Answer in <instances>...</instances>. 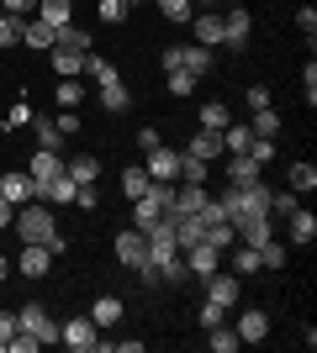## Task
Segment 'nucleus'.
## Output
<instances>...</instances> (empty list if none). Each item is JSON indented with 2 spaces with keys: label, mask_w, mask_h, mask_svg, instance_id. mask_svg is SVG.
<instances>
[{
  "label": "nucleus",
  "mask_w": 317,
  "mask_h": 353,
  "mask_svg": "<svg viewBox=\"0 0 317 353\" xmlns=\"http://www.w3.org/2000/svg\"><path fill=\"white\" fill-rule=\"evenodd\" d=\"M16 237L21 243H48L53 253H64V232L59 221H53V206H43V201H27V206H16Z\"/></svg>",
  "instance_id": "1"
},
{
  "label": "nucleus",
  "mask_w": 317,
  "mask_h": 353,
  "mask_svg": "<svg viewBox=\"0 0 317 353\" xmlns=\"http://www.w3.org/2000/svg\"><path fill=\"white\" fill-rule=\"evenodd\" d=\"M16 327H21V332H32V338L43 343V348H48V343H59V322L48 316L43 301H27V306L16 311Z\"/></svg>",
  "instance_id": "2"
},
{
  "label": "nucleus",
  "mask_w": 317,
  "mask_h": 353,
  "mask_svg": "<svg viewBox=\"0 0 317 353\" xmlns=\"http://www.w3.org/2000/svg\"><path fill=\"white\" fill-rule=\"evenodd\" d=\"M59 343L75 353H106V338H95V322L90 316H69V322L59 327Z\"/></svg>",
  "instance_id": "3"
},
{
  "label": "nucleus",
  "mask_w": 317,
  "mask_h": 353,
  "mask_svg": "<svg viewBox=\"0 0 317 353\" xmlns=\"http://www.w3.org/2000/svg\"><path fill=\"white\" fill-rule=\"evenodd\" d=\"M111 253H117V264H122V269H143V264H148V237L137 232V227H127V232H117Z\"/></svg>",
  "instance_id": "4"
},
{
  "label": "nucleus",
  "mask_w": 317,
  "mask_h": 353,
  "mask_svg": "<svg viewBox=\"0 0 317 353\" xmlns=\"http://www.w3.org/2000/svg\"><path fill=\"white\" fill-rule=\"evenodd\" d=\"M249 37H254V16H249V6H227V11H222V43L227 48H249Z\"/></svg>",
  "instance_id": "5"
},
{
  "label": "nucleus",
  "mask_w": 317,
  "mask_h": 353,
  "mask_svg": "<svg viewBox=\"0 0 317 353\" xmlns=\"http://www.w3.org/2000/svg\"><path fill=\"white\" fill-rule=\"evenodd\" d=\"M201 285H206V301H217V306H227V311H233V306L243 301V280L233 274V269H227V274L217 269V274H206Z\"/></svg>",
  "instance_id": "6"
},
{
  "label": "nucleus",
  "mask_w": 317,
  "mask_h": 353,
  "mask_svg": "<svg viewBox=\"0 0 317 353\" xmlns=\"http://www.w3.org/2000/svg\"><path fill=\"white\" fill-rule=\"evenodd\" d=\"M233 232H238V243L259 248V243H270V237H275V216H270V211H254V216H238V221H233Z\"/></svg>",
  "instance_id": "7"
},
{
  "label": "nucleus",
  "mask_w": 317,
  "mask_h": 353,
  "mask_svg": "<svg viewBox=\"0 0 317 353\" xmlns=\"http://www.w3.org/2000/svg\"><path fill=\"white\" fill-rule=\"evenodd\" d=\"M217 269H222V253L211 248V243H191V248H185V274H191V280H206Z\"/></svg>",
  "instance_id": "8"
},
{
  "label": "nucleus",
  "mask_w": 317,
  "mask_h": 353,
  "mask_svg": "<svg viewBox=\"0 0 317 353\" xmlns=\"http://www.w3.org/2000/svg\"><path fill=\"white\" fill-rule=\"evenodd\" d=\"M211 48H201V43H175V69H191L196 79H206L211 74Z\"/></svg>",
  "instance_id": "9"
},
{
  "label": "nucleus",
  "mask_w": 317,
  "mask_h": 353,
  "mask_svg": "<svg viewBox=\"0 0 317 353\" xmlns=\"http://www.w3.org/2000/svg\"><path fill=\"white\" fill-rule=\"evenodd\" d=\"M16 269H21L27 280H43L48 269H53V248H48V243H21V259H16Z\"/></svg>",
  "instance_id": "10"
},
{
  "label": "nucleus",
  "mask_w": 317,
  "mask_h": 353,
  "mask_svg": "<svg viewBox=\"0 0 317 353\" xmlns=\"http://www.w3.org/2000/svg\"><path fill=\"white\" fill-rule=\"evenodd\" d=\"M143 169H148V179H175L180 174V153H175V148H148V163H143Z\"/></svg>",
  "instance_id": "11"
},
{
  "label": "nucleus",
  "mask_w": 317,
  "mask_h": 353,
  "mask_svg": "<svg viewBox=\"0 0 317 353\" xmlns=\"http://www.w3.org/2000/svg\"><path fill=\"white\" fill-rule=\"evenodd\" d=\"M0 195H6L11 206H27L32 201V174L27 169H6V174H0Z\"/></svg>",
  "instance_id": "12"
},
{
  "label": "nucleus",
  "mask_w": 317,
  "mask_h": 353,
  "mask_svg": "<svg viewBox=\"0 0 317 353\" xmlns=\"http://www.w3.org/2000/svg\"><path fill=\"white\" fill-rule=\"evenodd\" d=\"M233 332H238V343H265V338H270V316H265L259 306H249V311L238 316V327H233Z\"/></svg>",
  "instance_id": "13"
},
{
  "label": "nucleus",
  "mask_w": 317,
  "mask_h": 353,
  "mask_svg": "<svg viewBox=\"0 0 317 353\" xmlns=\"http://www.w3.org/2000/svg\"><path fill=\"white\" fill-rule=\"evenodd\" d=\"M191 32H196L201 48H217L222 43V11H196L191 16Z\"/></svg>",
  "instance_id": "14"
},
{
  "label": "nucleus",
  "mask_w": 317,
  "mask_h": 353,
  "mask_svg": "<svg viewBox=\"0 0 317 353\" xmlns=\"http://www.w3.org/2000/svg\"><path fill=\"white\" fill-rule=\"evenodd\" d=\"M222 169H227V185H254V179H265V169H259L249 153H227Z\"/></svg>",
  "instance_id": "15"
},
{
  "label": "nucleus",
  "mask_w": 317,
  "mask_h": 353,
  "mask_svg": "<svg viewBox=\"0 0 317 353\" xmlns=\"http://www.w3.org/2000/svg\"><path fill=\"white\" fill-rule=\"evenodd\" d=\"M185 153H196V159H206V163H222V132H206V127H196V137H191V148Z\"/></svg>",
  "instance_id": "16"
},
{
  "label": "nucleus",
  "mask_w": 317,
  "mask_h": 353,
  "mask_svg": "<svg viewBox=\"0 0 317 353\" xmlns=\"http://www.w3.org/2000/svg\"><path fill=\"white\" fill-rule=\"evenodd\" d=\"M53 48H59V53H90V32L69 21V27L53 32ZM53 48H48V53H53Z\"/></svg>",
  "instance_id": "17"
},
{
  "label": "nucleus",
  "mask_w": 317,
  "mask_h": 353,
  "mask_svg": "<svg viewBox=\"0 0 317 353\" xmlns=\"http://www.w3.org/2000/svg\"><path fill=\"white\" fill-rule=\"evenodd\" d=\"M27 174H32V185H43V179L64 174V159H59V153H48V148H37V153L27 159Z\"/></svg>",
  "instance_id": "18"
},
{
  "label": "nucleus",
  "mask_w": 317,
  "mask_h": 353,
  "mask_svg": "<svg viewBox=\"0 0 317 353\" xmlns=\"http://www.w3.org/2000/svg\"><path fill=\"white\" fill-rule=\"evenodd\" d=\"M79 74H85V79H95V90H101V85H117V79H122V74H117V63H111V59H101V53H85Z\"/></svg>",
  "instance_id": "19"
},
{
  "label": "nucleus",
  "mask_w": 317,
  "mask_h": 353,
  "mask_svg": "<svg viewBox=\"0 0 317 353\" xmlns=\"http://www.w3.org/2000/svg\"><path fill=\"white\" fill-rule=\"evenodd\" d=\"M37 21H48V27L59 32L75 21V0H37Z\"/></svg>",
  "instance_id": "20"
},
{
  "label": "nucleus",
  "mask_w": 317,
  "mask_h": 353,
  "mask_svg": "<svg viewBox=\"0 0 317 353\" xmlns=\"http://www.w3.org/2000/svg\"><path fill=\"white\" fill-rule=\"evenodd\" d=\"M201 243H211L217 253H227L238 243V232H233V221H201Z\"/></svg>",
  "instance_id": "21"
},
{
  "label": "nucleus",
  "mask_w": 317,
  "mask_h": 353,
  "mask_svg": "<svg viewBox=\"0 0 317 353\" xmlns=\"http://www.w3.org/2000/svg\"><path fill=\"white\" fill-rule=\"evenodd\" d=\"M159 216H164V206H159L153 195H137V201H133V227H137V232L159 227Z\"/></svg>",
  "instance_id": "22"
},
{
  "label": "nucleus",
  "mask_w": 317,
  "mask_h": 353,
  "mask_svg": "<svg viewBox=\"0 0 317 353\" xmlns=\"http://www.w3.org/2000/svg\"><path fill=\"white\" fill-rule=\"evenodd\" d=\"M90 322H95V332H101V327H117L122 322V301H117V295H95Z\"/></svg>",
  "instance_id": "23"
},
{
  "label": "nucleus",
  "mask_w": 317,
  "mask_h": 353,
  "mask_svg": "<svg viewBox=\"0 0 317 353\" xmlns=\"http://www.w3.org/2000/svg\"><path fill=\"white\" fill-rule=\"evenodd\" d=\"M286 221H291V243H296V248H307V243L317 237V216H312V211H302V206H296Z\"/></svg>",
  "instance_id": "24"
},
{
  "label": "nucleus",
  "mask_w": 317,
  "mask_h": 353,
  "mask_svg": "<svg viewBox=\"0 0 317 353\" xmlns=\"http://www.w3.org/2000/svg\"><path fill=\"white\" fill-rule=\"evenodd\" d=\"M211 174V163L196 159V153H180V174H175V185H206Z\"/></svg>",
  "instance_id": "25"
},
{
  "label": "nucleus",
  "mask_w": 317,
  "mask_h": 353,
  "mask_svg": "<svg viewBox=\"0 0 317 353\" xmlns=\"http://www.w3.org/2000/svg\"><path fill=\"white\" fill-rule=\"evenodd\" d=\"M64 174L75 179V185H95V179H101V163H95V153H79L75 163H64Z\"/></svg>",
  "instance_id": "26"
},
{
  "label": "nucleus",
  "mask_w": 317,
  "mask_h": 353,
  "mask_svg": "<svg viewBox=\"0 0 317 353\" xmlns=\"http://www.w3.org/2000/svg\"><path fill=\"white\" fill-rule=\"evenodd\" d=\"M21 43H27V48H37V53H48V48H53V27L32 16V21H21Z\"/></svg>",
  "instance_id": "27"
},
{
  "label": "nucleus",
  "mask_w": 317,
  "mask_h": 353,
  "mask_svg": "<svg viewBox=\"0 0 317 353\" xmlns=\"http://www.w3.org/2000/svg\"><path fill=\"white\" fill-rule=\"evenodd\" d=\"M27 127L37 132V148H48V153H59V148H64V132H59V121H48V117H32Z\"/></svg>",
  "instance_id": "28"
},
{
  "label": "nucleus",
  "mask_w": 317,
  "mask_h": 353,
  "mask_svg": "<svg viewBox=\"0 0 317 353\" xmlns=\"http://www.w3.org/2000/svg\"><path fill=\"white\" fill-rule=\"evenodd\" d=\"M101 105L111 111V117H122V111L133 105V90L122 85V79H117V85H101Z\"/></svg>",
  "instance_id": "29"
},
{
  "label": "nucleus",
  "mask_w": 317,
  "mask_h": 353,
  "mask_svg": "<svg viewBox=\"0 0 317 353\" xmlns=\"http://www.w3.org/2000/svg\"><path fill=\"white\" fill-rule=\"evenodd\" d=\"M201 127H206V132H222V127H227V121H233V111H227V101H206V105H201Z\"/></svg>",
  "instance_id": "30"
},
{
  "label": "nucleus",
  "mask_w": 317,
  "mask_h": 353,
  "mask_svg": "<svg viewBox=\"0 0 317 353\" xmlns=\"http://www.w3.org/2000/svg\"><path fill=\"white\" fill-rule=\"evenodd\" d=\"M148 169H143V163H133V169H127V174H122V195H127V201H137V195H148Z\"/></svg>",
  "instance_id": "31"
},
{
  "label": "nucleus",
  "mask_w": 317,
  "mask_h": 353,
  "mask_svg": "<svg viewBox=\"0 0 317 353\" xmlns=\"http://www.w3.org/2000/svg\"><path fill=\"white\" fill-rule=\"evenodd\" d=\"M196 85H201V79H196L191 69H169V79H164V90L175 95V101H185V95H196Z\"/></svg>",
  "instance_id": "32"
},
{
  "label": "nucleus",
  "mask_w": 317,
  "mask_h": 353,
  "mask_svg": "<svg viewBox=\"0 0 317 353\" xmlns=\"http://www.w3.org/2000/svg\"><path fill=\"white\" fill-rule=\"evenodd\" d=\"M249 132L254 137H280V117H275V105H265V111H254V121H249Z\"/></svg>",
  "instance_id": "33"
},
{
  "label": "nucleus",
  "mask_w": 317,
  "mask_h": 353,
  "mask_svg": "<svg viewBox=\"0 0 317 353\" xmlns=\"http://www.w3.org/2000/svg\"><path fill=\"white\" fill-rule=\"evenodd\" d=\"M227 269H233L238 280H243V274H254V269H259V248H249V243H233V264H227Z\"/></svg>",
  "instance_id": "34"
},
{
  "label": "nucleus",
  "mask_w": 317,
  "mask_h": 353,
  "mask_svg": "<svg viewBox=\"0 0 317 353\" xmlns=\"http://www.w3.org/2000/svg\"><path fill=\"white\" fill-rule=\"evenodd\" d=\"M206 348H211V353H238L243 343H238V332H233V327H211V332H206Z\"/></svg>",
  "instance_id": "35"
},
{
  "label": "nucleus",
  "mask_w": 317,
  "mask_h": 353,
  "mask_svg": "<svg viewBox=\"0 0 317 353\" xmlns=\"http://www.w3.org/2000/svg\"><path fill=\"white\" fill-rule=\"evenodd\" d=\"M53 95H59L64 111H75V105L85 101V85H79V74H75V79H59V85H53Z\"/></svg>",
  "instance_id": "36"
},
{
  "label": "nucleus",
  "mask_w": 317,
  "mask_h": 353,
  "mask_svg": "<svg viewBox=\"0 0 317 353\" xmlns=\"http://www.w3.org/2000/svg\"><path fill=\"white\" fill-rule=\"evenodd\" d=\"M127 11H133L127 0H95V16H101L106 27H122V21H127Z\"/></svg>",
  "instance_id": "37"
},
{
  "label": "nucleus",
  "mask_w": 317,
  "mask_h": 353,
  "mask_svg": "<svg viewBox=\"0 0 317 353\" xmlns=\"http://www.w3.org/2000/svg\"><path fill=\"white\" fill-rule=\"evenodd\" d=\"M159 11L175 21V27H191V16H196V6L191 0H159Z\"/></svg>",
  "instance_id": "38"
},
{
  "label": "nucleus",
  "mask_w": 317,
  "mask_h": 353,
  "mask_svg": "<svg viewBox=\"0 0 317 353\" xmlns=\"http://www.w3.org/2000/svg\"><path fill=\"white\" fill-rule=\"evenodd\" d=\"M312 185H317V169H312V163H291V185H286V190L307 195V190H312Z\"/></svg>",
  "instance_id": "39"
},
{
  "label": "nucleus",
  "mask_w": 317,
  "mask_h": 353,
  "mask_svg": "<svg viewBox=\"0 0 317 353\" xmlns=\"http://www.w3.org/2000/svg\"><path fill=\"white\" fill-rule=\"evenodd\" d=\"M79 63H85V53H59V48H53V74H59V79H75Z\"/></svg>",
  "instance_id": "40"
},
{
  "label": "nucleus",
  "mask_w": 317,
  "mask_h": 353,
  "mask_svg": "<svg viewBox=\"0 0 317 353\" xmlns=\"http://www.w3.org/2000/svg\"><path fill=\"white\" fill-rule=\"evenodd\" d=\"M249 143H254V132H249V127H233V121L222 127V148H227V153H243Z\"/></svg>",
  "instance_id": "41"
},
{
  "label": "nucleus",
  "mask_w": 317,
  "mask_h": 353,
  "mask_svg": "<svg viewBox=\"0 0 317 353\" xmlns=\"http://www.w3.org/2000/svg\"><path fill=\"white\" fill-rule=\"evenodd\" d=\"M296 206H302V195H296V190H270V216H291Z\"/></svg>",
  "instance_id": "42"
},
{
  "label": "nucleus",
  "mask_w": 317,
  "mask_h": 353,
  "mask_svg": "<svg viewBox=\"0 0 317 353\" xmlns=\"http://www.w3.org/2000/svg\"><path fill=\"white\" fill-rule=\"evenodd\" d=\"M259 269H286V248H280V243H259Z\"/></svg>",
  "instance_id": "43"
},
{
  "label": "nucleus",
  "mask_w": 317,
  "mask_h": 353,
  "mask_svg": "<svg viewBox=\"0 0 317 353\" xmlns=\"http://www.w3.org/2000/svg\"><path fill=\"white\" fill-rule=\"evenodd\" d=\"M243 153H249V159H254L259 169H270V163H275V143H270V137H254V143L243 148Z\"/></svg>",
  "instance_id": "44"
},
{
  "label": "nucleus",
  "mask_w": 317,
  "mask_h": 353,
  "mask_svg": "<svg viewBox=\"0 0 317 353\" xmlns=\"http://www.w3.org/2000/svg\"><path fill=\"white\" fill-rule=\"evenodd\" d=\"M16 43H21V16L0 11V48H16Z\"/></svg>",
  "instance_id": "45"
},
{
  "label": "nucleus",
  "mask_w": 317,
  "mask_h": 353,
  "mask_svg": "<svg viewBox=\"0 0 317 353\" xmlns=\"http://www.w3.org/2000/svg\"><path fill=\"white\" fill-rule=\"evenodd\" d=\"M302 101L317 105V63L312 59H307V69H302Z\"/></svg>",
  "instance_id": "46"
},
{
  "label": "nucleus",
  "mask_w": 317,
  "mask_h": 353,
  "mask_svg": "<svg viewBox=\"0 0 317 353\" xmlns=\"http://www.w3.org/2000/svg\"><path fill=\"white\" fill-rule=\"evenodd\" d=\"M222 316H227V306L206 301V306H201V332H211V327H222Z\"/></svg>",
  "instance_id": "47"
},
{
  "label": "nucleus",
  "mask_w": 317,
  "mask_h": 353,
  "mask_svg": "<svg viewBox=\"0 0 317 353\" xmlns=\"http://www.w3.org/2000/svg\"><path fill=\"white\" fill-rule=\"evenodd\" d=\"M16 332H21V327H16V311H0V353L11 348V338Z\"/></svg>",
  "instance_id": "48"
},
{
  "label": "nucleus",
  "mask_w": 317,
  "mask_h": 353,
  "mask_svg": "<svg viewBox=\"0 0 317 353\" xmlns=\"http://www.w3.org/2000/svg\"><path fill=\"white\" fill-rule=\"evenodd\" d=\"M37 348H43V343L32 338V332H16V338H11V348H6V353H37Z\"/></svg>",
  "instance_id": "49"
},
{
  "label": "nucleus",
  "mask_w": 317,
  "mask_h": 353,
  "mask_svg": "<svg viewBox=\"0 0 317 353\" xmlns=\"http://www.w3.org/2000/svg\"><path fill=\"white\" fill-rule=\"evenodd\" d=\"M270 105V85H249V111H265Z\"/></svg>",
  "instance_id": "50"
},
{
  "label": "nucleus",
  "mask_w": 317,
  "mask_h": 353,
  "mask_svg": "<svg viewBox=\"0 0 317 353\" xmlns=\"http://www.w3.org/2000/svg\"><path fill=\"white\" fill-rule=\"evenodd\" d=\"M296 27H302L307 37H312V32H317V11H312V6H302V11H296Z\"/></svg>",
  "instance_id": "51"
},
{
  "label": "nucleus",
  "mask_w": 317,
  "mask_h": 353,
  "mask_svg": "<svg viewBox=\"0 0 317 353\" xmlns=\"http://www.w3.org/2000/svg\"><path fill=\"white\" fill-rule=\"evenodd\" d=\"M6 6V16H27V11H37V0H0Z\"/></svg>",
  "instance_id": "52"
},
{
  "label": "nucleus",
  "mask_w": 317,
  "mask_h": 353,
  "mask_svg": "<svg viewBox=\"0 0 317 353\" xmlns=\"http://www.w3.org/2000/svg\"><path fill=\"white\" fill-rule=\"evenodd\" d=\"M32 121V105H11V117H6V127H27Z\"/></svg>",
  "instance_id": "53"
},
{
  "label": "nucleus",
  "mask_w": 317,
  "mask_h": 353,
  "mask_svg": "<svg viewBox=\"0 0 317 353\" xmlns=\"http://www.w3.org/2000/svg\"><path fill=\"white\" fill-rule=\"evenodd\" d=\"M137 148L148 153V148H159V127H137Z\"/></svg>",
  "instance_id": "54"
},
{
  "label": "nucleus",
  "mask_w": 317,
  "mask_h": 353,
  "mask_svg": "<svg viewBox=\"0 0 317 353\" xmlns=\"http://www.w3.org/2000/svg\"><path fill=\"white\" fill-rule=\"evenodd\" d=\"M59 132H64V137L79 132V117H75V111H64V117H59Z\"/></svg>",
  "instance_id": "55"
},
{
  "label": "nucleus",
  "mask_w": 317,
  "mask_h": 353,
  "mask_svg": "<svg viewBox=\"0 0 317 353\" xmlns=\"http://www.w3.org/2000/svg\"><path fill=\"white\" fill-rule=\"evenodd\" d=\"M11 221H16V206L6 201V195H0V227H11Z\"/></svg>",
  "instance_id": "56"
},
{
  "label": "nucleus",
  "mask_w": 317,
  "mask_h": 353,
  "mask_svg": "<svg viewBox=\"0 0 317 353\" xmlns=\"http://www.w3.org/2000/svg\"><path fill=\"white\" fill-rule=\"evenodd\" d=\"M0 280H6V253H0Z\"/></svg>",
  "instance_id": "57"
},
{
  "label": "nucleus",
  "mask_w": 317,
  "mask_h": 353,
  "mask_svg": "<svg viewBox=\"0 0 317 353\" xmlns=\"http://www.w3.org/2000/svg\"><path fill=\"white\" fill-rule=\"evenodd\" d=\"M191 6H206V0H191Z\"/></svg>",
  "instance_id": "58"
},
{
  "label": "nucleus",
  "mask_w": 317,
  "mask_h": 353,
  "mask_svg": "<svg viewBox=\"0 0 317 353\" xmlns=\"http://www.w3.org/2000/svg\"><path fill=\"white\" fill-rule=\"evenodd\" d=\"M0 11H6V6H0Z\"/></svg>",
  "instance_id": "59"
}]
</instances>
